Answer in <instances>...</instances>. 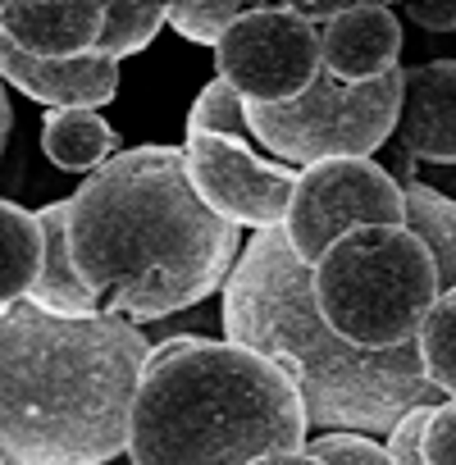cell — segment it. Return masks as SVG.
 Returning <instances> with one entry per match:
<instances>
[{"label": "cell", "instance_id": "4", "mask_svg": "<svg viewBox=\"0 0 456 465\" xmlns=\"http://www.w3.org/2000/svg\"><path fill=\"white\" fill-rule=\"evenodd\" d=\"M306 447L302 388L270 356L192 333L151 351L133 401V465H252Z\"/></svg>", "mask_w": 456, "mask_h": 465}, {"label": "cell", "instance_id": "25", "mask_svg": "<svg viewBox=\"0 0 456 465\" xmlns=\"http://www.w3.org/2000/svg\"><path fill=\"white\" fill-rule=\"evenodd\" d=\"M406 15H411L415 24H424L429 33H447V28H456V0H442V5L415 0V5H406Z\"/></svg>", "mask_w": 456, "mask_h": 465}, {"label": "cell", "instance_id": "23", "mask_svg": "<svg viewBox=\"0 0 456 465\" xmlns=\"http://www.w3.org/2000/svg\"><path fill=\"white\" fill-rule=\"evenodd\" d=\"M433 411H438V406H415V411H406V415L392 424V433H388V442H383L392 465H424V438H429Z\"/></svg>", "mask_w": 456, "mask_h": 465}, {"label": "cell", "instance_id": "12", "mask_svg": "<svg viewBox=\"0 0 456 465\" xmlns=\"http://www.w3.org/2000/svg\"><path fill=\"white\" fill-rule=\"evenodd\" d=\"M397 55L401 24L388 5H374V0L347 5V15L324 28V69L347 87H365L397 74Z\"/></svg>", "mask_w": 456, "mask_h": 465}, {"label": "cell", "instance_id": "11", "mask_svg": "<svg viewBox=\"0 0 456 465\" xmlns=\"http://www.w3.org/2000/svg\"><path fill=\"white\" fill-rule=\"evenodd\" d=\"M0 74L46 110H101L119 92V64L96 51L78 60H33L0 42Z\"/></svg>", "mask_w": 456, "mask_h": 465}, {"label": "cell", "instance_id": "13", "mask_svg": "<svg viewBox=\"0 0 456 465\" xmlns=\"http://www.w3.org/2000/svg\"><path fill=\"white\" fill-rule=\"evenodd\" d=\"M401 146L429 164H456V60H429L406 69Z\"/></svg>", "mask_w": 456, "mask_h": 465}, {"label": "cell", "instance_id": "18", "mask_svg": "<svg viewBox=\"0 0 456 465\" xmlns=\"http://www.w3.org/2000/svg\"><path fill=\"white\" fill-rule=\"evenodd\" d=\"M160 24H169V5H155V0H114V5H105V33H101L96 55L119 64V60L146 51L151 37L160 33Z\"/></svg>", "mask_w": 456, "mask_h": 465}, {"label": "cell", "instance_id": "21", "mask_svg": "<svg viewBox=\"0 0 456 465\" xmlns=\"http://www.w3.org/2000/svg\"><path fill=\"white\" fill-rule=\"evenodd\" d=\"M192 133H219V137H247L252 128H247V101L228 87L223 78H214V83H205L201 87V96L192 101V110H187V137Z\"/></svg>", "mask_w": 456, "mask_h": 465}, {"label": "cell", "instance_id": "27", "mask_svg": "<svg viewBox=\"0 0 456 465\" xmlns=\"http://www.w3.org/2000/svg\"><path fill=\"white\" fill-rule=\"evenodd\" d=\"M252 465H324V460H315L311 451H279V456H261Z\"/></svg>", "mask_w": 456, "mask_h": 465}, {"label": "cell", "instance_id": "24", "mask_svg": "<svg viewBox=\"0 0 456 465\" xmlns=\"http://www.w3.org/2000/svg\"><path fill=\"white\" fill-rule=\"evenodd\" d=\"M424 465H456V401H442L433 411V424L424 438Z\"/></svg>", "mask_w": 456, "mask_h": 465}, {"label": "cell", "instance_id": "6", "mask_svg": "<svg viewBox=\"0 0 456 465\" xmlns=\"http://www.w3.org/2000/svg\"><path fill=\"white\" fill-rule=\"evenodd\" d=\"M406 69L347 87L329 69L292 105H247V128L283 164H324V160H370L401 124Z\"/></svg>", "mask_w": 456, "mask_h": 465}, {"label": "cell", "instance_id": "1", "mask_svg": "<svg viewBox=\"0 0 456 465\" xmlns=\"http://www.w3.org/2000/svg\"><path fill=\"white\" fill-rule=\"evenodd\" d=\"M74 265L101 315L151 324L228 288L247 242L187 178L178 146L119 151L69 196Z\"/></svg>", "mask_w": 456, "mask_h": 465}, {"label": "cell", "instance_id": "14", "mask_svg": "<svg viewBox=\"0 0 456 465\" xmlns=\"http://www.w3.org/2000/svg\"><path fill=\"white\" fill-rule=\"evenodd\" d=\"M42 228H46V270L33 288V306L46 315H64V320H92L101 315L96 297L87 292L78 265H74V247H69V201H51L37 210Z\"/></svg>", "mask_w": 456, "mask_h": 465}, {"label": "cell", "instance_id": "5", "mask_svg": "<svg viewBox=\"0 0 456 465\" xmlns=\"http://www.w3.org/2000/svg\"><path fill=\"white\" fill-rule=\"evenodd\" d=\"M442 283L415 232L374 223L338 238L315 265V302L338 338L365 351L415 347Z\"/></svg>", "mask_w": 456, "mask_h": 465}, {"label": "cell", "instance_id": "7", "mask_svg": "<svg viewBox=\"0 0 456 465\" xmlns=\"http://www.w3.org/2000/svg\"><path fill=\"white\" fill-rule=\"evenodd\" d=\"M374 223H406V187L374 160H324L302 169L283 232L297 261L315 270L338 238Z\"/></svg>", "mask_w": 456, "mask_h": 465}, {"label": "cell", "instance_id": "22", "mask_svg": "<svg viewBox=\"0 0 456 465\" xmlns=\"http://www.w3.org/2000/svg\"><path fill=\"white\" fill-rule=\"evenodd\" d=\"M306 451L324 465H392L388 447H379L370 433H320Z\"/></svg>", "mask_w": 456, "mask_h": 465}, {"label": "cell", "instance_id": "10", "mask_svg": "<svg viewBox=\"0 0 456 465\" xmlns=\"http://www.w3.org/2000/svg\"><path fill=\"white\" fill-rule=\"evenodd\" d=\"M105 5L101 0H5L0 42L33 60H78L101 46Z\"/></svg>", "mask_w": 456, "mask_h": 465}, {"label": "cell", "instance_id": "16", "mask_svg": "<svg viewBox=\"0 0 456 465\" xmlns=\"http://www.w3.org/2000/svg\"><path fill=\"white\" fill-rule=\"evenodd\" d=\"M119 133L96 110H51L42 119V151L64 173H101L119 151Z\"/></svg>", "mask_w": 456, "mask_h": 465}, {"label": "cell", "instance_id": "19", "mask_svg": "<svg viewBox=\"0 0 456 465\" xmlns=\"http://www.w3.org/2000/svg\"><path fill=\"white\" fill-rule=\"evenodd\" d=\"M415 351H420V365L429 374V383L456 401V288L438 297V306L429 311L420 338H415Z\"/></svg>", "mask_w": 456, "mask_h": 465}, {"label": "cell", "instance_id": "17", "mask_svg": "<svg viewBox=\"0 0 456 465\" xmlns=\"http://www.w3.org/2000/svg\"><path fill=\"white\" fill-rule=\"evenodd\" d=\"M406 228L429 247L442 292L456 288V201L424 183H406Z\"/></svg>", "mask_w": 456, "mask_h": 465}, {"label": "cell", "instance_id": "26", "mask_svg": "<svg viewBox=\"0 0 456 465\" xmlns=\"http://www.w3.org/2000/svg\"><path fill=\"white\" fill-rule=\"evenodd\" d=\"M297 10H302L315 28H329L333 19H342V15H347V5H324V0H302Z\"/></svg>", "mask_w": 456, "mask_h": 465}, {"label": "cell", "instance_id": "3", "mask_svg": "<svg viewBox=\"0 0 456 465\" xmlns=\"http://www.w3.org/2000/svg\"><path fill=\"white\" fill-rule=\"evenodd\" d=\"M223 338L283 365L311 424L329 433H392L406 411L442 406L415 347L365 351L329 329L315 302V270L297 261L283 228L247 242L223 288Z\"/></svg>", "mask_w": 456, "mask_h": 465}, {"label": "cell", "instance_id": "8", "mask_svg": "<svg viewBox=\"0 0 456 465\" xmlns=\"http://www.w3.org/2000/svg\"><path fill=\"white\" fill-rule=\"evenodd\" d=\"M214 69L247 105H292L324 74V28L297 5H256L214 46Z\"/></svg>", "mask_w": 456, "mask_h": 465}, {"label": "cell", "instance_id": "20", "mask_svg": "<svg viewBox=\"0 0 456 465\" xmlns=\"http://www.w3.org/2000/svg\"><path fill=\"white\" fill-rule=\"evenodd\" d=\"M256 5H243V0H173L169 5V28L187 42L201 46H219L228 33L243 24V15H252Z\"/></svg>", "mask_w": 456, "mask_h": 465}, {"label": "cell", "instance_id": "9", "mask_svg": "<svg viewBox=\"0 0 456 465\" xmlns=\"http://www.w3.org/2000/svg\"><path fill=\"white\" fill-rule=\"evenodd\" d=\"M187 155V178L196 196L228 223L238 228H283L292 192L302 169H288L279 160H256L247 142L238 137H219V133H192L183 142Z\"/></svg>", "mask_w": 456, "mask_h": 465}, {"label": "cell", "instance_id": "2", "mask_svg": "<svg viewBox=\"0 0 456 465\" xmlns=\"http://www.w3.org/2000/svg\"><path fill=\"white\" fill-rule=\"evenodd\" d=\"M151 342L114 315L64 320L0 306V451L5 465H110L128 451Z\"/></svg>", "mask_w": 456, "mask_h": 465}, {"label": "cell", "instance_id": "15", "mask_svg": "<svg viewBox=\"0 0 456 465\" xmlns=\"http://www.w3.org/2000/svg\"><path fill=\"white\" fill-rule=\"evenodd\" d=\"M42 270H46L42 214L19 201H0V306L28 302Z\"/></svg>", "mask_w": 456, "mask_h": 465}]
</instances>
